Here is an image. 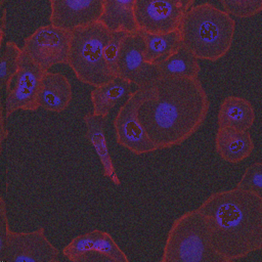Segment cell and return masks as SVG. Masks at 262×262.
I'll list each match as a JSON object with an SVG mask.
<instances>
[{"mask_svg": "<svg viewBox=\"0 0 262 262\" xmlns=\"http://www.w3.org/2000/svg\"><path fill=\"white\" fill-rule=\"evenodd\" d=\"M139 89L137 116L157 149L187 140L209 113V98L199 77H161Z\"/></svg>", "mask_w": 262, "mask_h": 262, "instance_id": "1", "label": "cell"}, {"mask_svg": "<svg viewBox=\"0 0 262 262\" xmlns=\"http://www.w3.org/2000/svg\"><path fill=\"white\" fill-rule=\"evenodd\" d=\"M213 248L224 262L262 250V198L234 186L208 195L198 207Z\"/></svg>", "mask_w": 262, "mask_h": 262, "instance_id": "2", "label": "cell"}, {"mask_svg": "<svg viewBox=\"0 0 262 262\" xmlns=\"http://www.w3.org/2000/svg\"><path fill=\"white\" fill-rule=\"evenodd\" d=\"M179 31L182 45L199 59L217 61L232 46L235 20L226 11L205 2L185 11Z\"/></svg>", "mask_w": 262, "mask_h": 262, "instance_id": "3", "label": "cell"}, {"mask_svg": "<svg viewBox=\"0 0 262 262\" xmlns=\"http://www.w3.org/2000/svg\"><path fill=\"white\" fill-rule=\"evenodd\" d=\"M162 262H224L212 246L203 214L189 210L176 218L167 234Z\"/></svg>", "mask_w": 262, "mask_h": 262, "instance_id": "4", "label": "cell"}, {"mask_svg": "<svg viewBox=\"0 0 262 262\" xmlns=\"http://www.w3.org/2000/svg\"><path fill=\"white\" fill-rule=\"evenodd\" d=\"M72 32L68 64L84 84L96 87L113 78L103 54L112 31L100 20Z\"/></svg>", "mask_w": 262, "mask_h": 262, "instance_id": "5", "label": "cell"}, {"mask_svg": "<svg viewBox=\"0 0 262 262\" xmlns=\"http://www.w3.org/2000/svg\"><path fill=\"white\" fill-rule=\"evenodd\" d=\"M59 252L46 237L43 226L29 232L9 227L6 205L0 198V262H57Z\"/></svg>", "mask_w": 262, "mask_h": 262, "instance_id": "6", "label": "cell"}, {"mask_svg": "<svg viewBox=\"0 0 262 262\" xmlns=\"http://www.w3.org/2000/svg\"><path fill=\"white\" fill-rule=\"evenodd\" d=\"M72 32L51 24L42 26L25 39L23 52L44 71L68 64Z\"/></svg>", "mask_w": 262, "mask_h": 262, "instance_id": "7", "label": "cell"}, {"mask_svg": "<svg viewBox=\"0 0 262 262\" xmlns=\"http://www.w3.org/2000/svg\"><path fill=\"white\" fill-rule=\"evenodd\" d=\"M62 255L72 262H129L114 237L100 229L73 237L62 249Z\"/></svg>", "mask_w": 262, "mask_h": 262, "instance_id": "8", "label": "cell"}, {"mask_svg": "<svg viewBox=\"0 0 262 262\" xmlns=\"http://www.w3.org/2000/svg\"><path fill=\"white\" fill-rule=\"evenodd\" d=\"M144 34L129 33L121 47L118 58V76L137 88H144L161 78L158 67L145 60Z\"/></svg>", "mask_w": 262, "mask_h": 262, "instance_id": "9", "label": "cell"}, {"mask_svg": "<svg viewBox=\"0 0 262 262\" xmlns=\"http://www.w3.org/2000/svg\"><path fill=\"white\" fill-rule=\"evenodd\" d=\"M139 99L140 89L137 88L128 95L113 123L117 142L136 156L158 150L138 119L137 106Z\"/></svg>", "mask_w": 262, "mask_h": 262, "instance_id": "10", "label": "cell"}, {"mask_svg": "<svg viewBox=\"0 0 262 262\" xmlns=\"http://www.w3.org/2000/svg\"><path fill=\"white\" fill-rule=\"evenodd\" d=\"M185 11L179 0H136L134 18L138 31L164 34L179 30Z\"/></svg>", "mask_w": 262, "mask_h": 262, "instance_id": "11", "label": "cell"}, {"mask_svg": "<svg viewBox=\"0 0 262 262\" xmlns=\"http://www.w3.org/2000/svg\"><path fill=\"white\" fill-rule=\"evenodd\" d=\"M44 73L41 67L23 52L14 86L6 92L3 105L5 119L18 110L37 111L39 108L38 96Z\"/></svg>", "mask_w": 262, "mask_h": 262, "instance_id": "12", "label": "cell"}, {"mask_svg": "<svg viewBox=\"0 0 262 262\" xmlns=\"http://www.w3.org/2000/svg\"><path fill=\"white\" fill-rule=\"evenodd\" d=\"M49 24L73 31L99 21L105 0H48Z\"/></svg>", "mask_w": 262, "mask_h": 262, "instance_id": "13", "label": "cell"}, {"mask_svg": "<svg viewBox=\"0 0 262 262\" xmlns=\"http://www.w3.org/2000/svg\"><path fill=\"white\" fill-rule=\"evenodd\" d=\"M255 143L249 130L218 127L215 136V149L218 156L230 164H238L254 151Z\"/></svg>", "mask_w": 262, "mask_h": 262, "instance_id": "14", "label": "cell"}, {"mask_svg": "<svg viewBox=\"0 0 262 262\" xmlns=\"http://www.w3.org/2000/svg\"><path fill=\"white\" fill-rule=\"evenodd\" d=\"M73 98V89L69 79L60 74L45 71L39 96V107L52 113H61L68 108Z\"/></svg>", "mask_w": 262, "mask_h": 262, "instance_id": "15", "label": "cell"}, {"mask_svg": "<svg viewBox=\"0 0 262 262\" xmlns=\"http://www.w3.org/2000/svg\"><path fill=\"white\" fill-rule=\"evenodd\" d=\"M106 119L107 117L96 116L93 113L85 114L83 120L86 126V137L90 144L95 148L102 166L103 175L114 184L120 185L121 180L117 174L105 138Z\"/></svg>", "mask_w": 262, "mask_h": 262, "instance_id": "16", "label": "cell"}, {"mask_svg": "<svg viewBox=\"0 0 262 262\" xmlns=\"http://www.w3.org/2000/svg\"><path fill=\"white\" fill-rule=\"evenodd\" d=\"M218 127L250 130L256 120L254 105L243 96H226L218 111Z\"/></svg>", "mask_w": 262, "mask_h": 262, "instance_id": "17", "label": "cell"}, {"mask_svg": "<svg viewBox=\"0 0 262 262\" xmlns=\"http://www.w3.org/2000/svg\"><path fill=\"white\" fill-rule=\"evenodd\" d=\"M131 83L120 76L94 87L90 92L93 106V114L96 116L107 117L111 111L127 94L131 93Z\"/></svg>", "mask_w": 262, "mask_h": 262, "instance_id": "18", "label": "cell"}, {"mask_svg": "<svg viewBox=\"0 0 262 262\" xmlns=\"http://www.w3.org/2000/svg\"><path fill=\"white\" fill-rule=\"evenodd\" d=\"M136 0H105L100 21L112 32L124 30L129 33L137 32L134 18Z\"/></svg>", "mask_w": 262, "mask_h": 262, "instance_id": "19", "label": "cell"}, {"mask_svg": "<svg viewBox=\"0 0 262 262\" xmlns=\"http://www.w3.org/2000/svg\"><path fill=\"white\" fill-rule=\"evenodd\" d=\"M143 34L145 40V60L155 66L167 59L182 46L179 30L164 34Z\"/></svg>", "mask_w": 262, "mask_h": 262, "instance_id": "20", "label": "cell"}, {"mask_svg": "<svg viewBox=\"0 0 262 262\" xmlns=\"http://www.w3.org/2000/svg\"><path fill=\"white\" fill-rule=\"evenodd\" d=\"M157 67L161 77L198 78L201 71L199 58L183 45Z\"/></svg>", "mask_w": 262, "mask_h": 262, "instance_id": "21", "label": "cell"}, {"mask_svg": "<svg viewBox=\"0 0 262 262\" xmlns=\"http://www.w3.org/2000/svg\"><path fill=\"white\" fill-rule=\"evenodd\" d=\"M21 55L23 49L16 43L13 41L5 43L0 58V80L1 86L5 88L6 92L11 89V81L19 70Z\"/></svg>", "mask_w": 262, "mask_h": 262, "instance_id": "22", "label": "cell"}, {"mask_svg": "<svg viewBox=\"0 0 262 262\" xmlns=\"http://www.w3.org/2000/svg\"><path fill=\"white\" fill-rule=\"evenodd\" d=\"M223 10L238 18L253 17L262 12V0H220Z\"/></svg>", "mask_w": 262, "mask_h": 262, "instance_id": "23", "label": "cell"}, {"mask_svg": "<svg viewBox=\"0 0 262 262\" xmlns=\"http://www.w3.org/2000/svg\"><path fill=\"white\" fill-rule=\"evenodd\" d=\"M128 34L129 32H126L124 30L112 32V36L104 46V58L115 77L118 76V58L121 51V47Z\"/></svg>", "mask_w": 262, "mask_h": 262, "instance_id": "24", "label": "cell"}, {"mask_svg": "<svg viewBox=\"0 0 262 262\" xmlns=\"http://www.w3.org/2000/svg\"><path fill=\"white\" fill-rule=\"evenodd\" d=\"M236 186L250 190L262 198V162H255L243 173Z\"/></svg>", "mask_w": 262, "mask_h": 262, "instance_id": "25", "label": "cell"}, {"mask_svg": "<svg viewBox=\"0 0 262 262\" xmlns=\"http://www.w3.org/2000/svg\"><path fill=\"white\" fill-rule=\"evenodd\" d=\"M5 118H4V113H3V106L1 107V116H0V148L2 150V146H3V141L8 137L9 132L8 129L5 128Z\"/></svg>", "mask_w": 262, "mask_h": 262, "instance_id": "26", "label": "cell"}, {"mask_svg": "<svg viewBox=\"0 0 262 262\" xmlns=\"http://www.w3.org/2000/svg\"><path fill=\"white\" fill-rule=\"evenodd\" d=\"M6 25H7V10L4 6H2V13H1V20H0V44H2L4 40Z\"/></svg>", "mask_w": 262, "mask_h": 262, "instance_id": "27", "label": "cell"}, {"mask_svg": "<svg viewBox=\"0 0 262 262\" xmlns=\"http://www.w3.org/2000/svg\"><path fill=\"white\" fill-rule=\"evenodd\" d=\"M179 1L181 2V4L183 5V7L185 8V10H187V9H189L190 7H192V5H193V3H194L195 0H179Z\"/></svg>", "mask_w": 262, "mask_h": 262, "instance_id": "28", "label": "cell"}]
</instances>
